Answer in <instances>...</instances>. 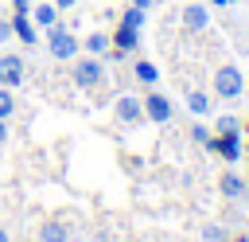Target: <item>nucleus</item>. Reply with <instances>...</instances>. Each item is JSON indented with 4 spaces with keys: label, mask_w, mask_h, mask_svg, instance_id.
I'll use <instances>...</instances> for the list:
<instances>
[{
    "label": "nucleus",
    "mask_w": 249,
    "mask_h": 242,
    "mask_svg": "<svg viewBox=\"0 0 249 242\" xmlns=\"http://www.w3.org/2000/svg\"><path fill=\"white\" fill-rule=\"evenodd\" d=\"M202 242H230V230L222 226V222H202V234H198Z\"/></svg>",
    "instance_id": "obj_17"
},
{
    "label": "nucleus",
    "mask_w": 249,
    "mask_h": 242,
    "mask_svg": "<svg viewBox=\"0 0 249 242\" xmlns=\"http://www.w3.org/2000/svg\"><path fill=\"white\" fill-rule=\"evenodd\" d=\"M31 4H35V0H12V8H16V12H31Z\"/></svg>",
    "instance_id": "obj_22"
},
{
    "label": "nucleus",
    "mask_w": 249,
    "mask_h": 242,
    "mask_svg": "<svg viewBox=\"0 0 249 242\" xmlns=\"http://www.w3.org/2000/svg\"><path fill=\"white\" fill-rule=\"evenodd\" d=\"M245 86H249V82H245Z\"/></svg>",
    "instance_id": "obj_28"
},
{
    "label": "nucleus",
    "mask_w": 249,
    "mask_h": 242,
    "mask_svg": "<svg viewBox=\"0 0 249 242\" xmlns=\"http://www.w3.org/2000/svg\"><path fill=\"white\" fill-rule=\"evenodd\" d=\"M82 47H86V51H89V55H97V59H101V55H109V51H113V39H109V35H105V31H89V35H86V43H82Z\"/></svg>",
    "instance_id": "obj_15"
},
{
    "label": "nucleus",
    "mask_w": 249,
    "mask_h": 242,
    "mask_svg": "<svg viewBox=\"0 0 249 242\" xmlns=\"http://www.w3.org/2000/svg\"><path fill=\"white\" fill-rule=\"evenodd\" d=\"M241 94H245V74H241L233 62H222V66L214 70V98L233 101V98H241Z\"/></svg>",
    "instance_id": "obj_2"
},
{
    "label": "nucleus",
    "mask_w": 249,
    "mask_h": 242,
    "mask_svg": "<svg viewBox=\"0 0 249 242\" xmlns=\"http://www.w3.org/2000/svg\"><path fill=\"white\" fill-rule=\"evenodd\" d=\"M140 101H144V121H152V125H167L171 113H175V105H171V98L163 90H148Z\"/></svg>",
    "instance_id": "obj_4"
},
{
    "label": "nucleus",
    "mask_w": 249,
    "mask_h": 242,
    "mask_svg": "<svg viewBox=\"0 0 249 242\" xmlns=\"http://www.w3.org/2000/svg\"><path fill=\"white\" fill-rule=\"evenodd\" d=\"M12 113H16V94L8 86H0V121H8Z\"/></svg>",
    "instance_id": "obj_18"
},
{
    "label": "nucleus",
    "mask_w": 249,
    "mask_h": 242,
    "mask_svg": "<svg viewBox=\"0 0 249 242\" xmlns=\"http://www.w3.org/2000/svg\"><path fill=\"white\" fill-rule=\"evenodd\" d=\"M191 141H198V144H206V141H210V129L202 125V117H198V121L191 125Z\"/></svg>",
    "instance_id": "obj_20"
},
{
    "label": "nucleus",
    "mask_w": 249,
    "mask_h": 242,
    "mask_svg": "<svg viewBox=\"0 0 249 242\" xmlns=\"http://www.w3.org/2000/svg\"><path fill=\"white\" fill-rule=\"evenodd\" d=\"M210 4H214V8H226V4H230V0H210Z\"/></svg>",
    "instance_id": "obj_26"
},
{
    "label": "nucleus",
    "mask_w": 249,
    "mask_h": 242,
    "mask_svg": "<svg viewBox=\"0 0 249 242\" xmlns=\"http://www.w3.org/2000/svg\"><path fill=\"white\" fill-rule=\"evenodd\" d=\"M12 31H16V39H19L23 47L39 43V31H35V23H31V16H27V12H16V16H12Z\"/></svg>",
    "instance_id": "obj_11"
},
{
    "label": "nucleus",
    "mask_w": 249,
    "mask_h": 242,
    "mask_svg": "<svg viewBox=\"0 0 249 242\" xmlns=\"http://www.w3.org/2000/svg\"><path fill=\"white\" fill-rule=\"evenodd\" d=\"M0 242H12V238H8V230H4V226H0Z\"/></svg>",
    "instance_id": "obj_27"
},
{
    "label": "nucleus",
    "mask_w": 249,
    "mask_h": 242,
    "mask_svg": "<svg viewBox=\"0 0 249 242\" xmlns=\"http://www.w3.org/2000/svg\"><path fill=\"white\" fill-rule=\"evenodd\" d=\"M0 144H8V121H0Z\"/></svg>",
    "instance_id": "obj_25"
},
{
    "label": "nucleus",
    "mask_w": 249,
    "mask_h": 242,
    "mask_svg": "<svg viewBox=\"0 0 249 242\" xmlns=\"http://www.w3.org/2000/svg\"><path fill=\"white\" fill-rule=\"evenodd\" d=\"M51 4H54V8H58V12H70V8H74V4H78V0H51Z\"/></svg>",
    "instance_id": "obj_23"
},
{
    "label": "nucleus",
    "mask_w": 249,
    "mask_h": 242,
    "mask_svg": "<svg viewBox=\"0 0 249 242\" xmlns=\"http://www.w3.org/2000/svg\"><path fill=\"white\" fill-rule=\"evenodd\" d=\"M27 16H31V23H35V27H54V23H58V8H54L51 0H35Z\"/></svg>",
    "instance_id": "obj_10"
},
{
    "label": "nucleus",
    "mask_w": 249,
    "mask_h": 242,
    "mask_svg": "<svg viewBox=\"0 0 249 242\" xmlns=\"http://www.w3.org/2000/svg\"><path fill=\"white\" fill-rule=\"evenodd\" d=\"M206 148H210L214 156H222V160H230V164H237V160L245 156V148H241V133H210V141H206Z\"/></svg>",
    "instance_id": "obj_7"
},
{
    "label": "nucleus",
    "mask_w": 249,
    "mask_h": 242,
    "mask_svg": "<svg viewBox=\"0 0 249 242\" xmlns=\"http://www.w3.org/2000/svg\"><path fill=\"white\" fill-rule=\"evenodd\" d=\"M23 82V59L19 55H0V86H8V90H16Z\"/></svg>",
    "instance_id": "obj_8"
},
{
    "label": "nucleus",
    "mask_w": 249,
    "mask_h": 242,
    "mask_svg": "<svg viewBox=\"0 0 249 242\" xmlns=\"http://www.w3.org/2000/svg\"><path fill=\"white\" fill-rule=\"evenodd\" d=\"M113 121L124 125V129L140 125V121H144V101H140L136 94H121V98L113 101Z\"/></svg>",
    "instance_id": "obj_6"
},
{
    "label": "nucleus",
    "mask_w": 249,
    "mask_h": 242,
    "mask_svg": "<svg viewBox=\"0 0 249 242\" xmlns=\"http://www.w3.org/2000/svg\"><path fill=\"white\" fill-rule=\"evenodd\" d=\"M152 4H156V0H132V8H144V12H148Z\"/></svg>",
    "instance_id": "obj_24"
},
{
    "label": "nucleus",
    "mask_w": 249,
    "mask_h": 242,
    "mask_svg": "<svg viewBox=\"0 0 249 242\" xmlns=\"http://www.w3.org/2000/svg\"><path fill=\"white\" fill-rule=\"evenodd\" d=\"M187 109H191L195 117H210L214 101H210V94H202V90H187Z\"/></svg>",
    "instance_id": "obj_14"
},
{
    "label": "nucleus",
    "mask_w": 249,
    "mask_h": 242,
    "mask_svg": "<svg viewBox=\"0 0 249 242\" xmlns=\"http://www.w3.org/2000/svg\"><path fill=\"white\" fill-rule=\"evenodd\" d=\"M218 191H222L226 199H241V195L249 191V183H245V176H237V172L230 168V172H226V176L218 180Z\"/></svg>",
    "instance_id": "obj_12"
},
{
    "label": "nucleus",
    "mask_w": 249,
    "mask_h": 242,
    "mask_svg": "<svg viewBox=\"0 0 249 242\" xmlns=\"http://www.w3.org/2000/svg\"><path fill=\"white\" fill-rule=\"evenodd\" d=\"M39 242H74V230L66 226V222H43L39 226Z\"/></svg>",
    "instance_id": "obj_13"
},
{
    "label": "nucleus",
    "mask_w": 249,
    "mask_h": 242,
    "mask_svg": "<svg viewBox=\"0 0 249 242\" xmlns=\"http://www.w3.org/2000/svg\"><path fill=\"white\" fill-rule=\"evenodd\" d=\"M78 35L66 27V23H54V27H47V51H51V59H58V62H66V59H78Z\"/></svg>",
    "instance_id": "obj_1"
},
{
    "label": "nucleus",
    "mask_w": 249,
    "mask_h": 242,
    "mask_svg": "<svg viewBox=\"0 0 249 242\" xmlns=\"http://www.w3.org/2000/svg\"><path fill=\"white\" fill-rule=\"evenodd\" d=\"M12 39V20H0V43Z\"/></svg>",
    "instance_id": "obj_21"
},
{
    "label": "nucleus",
    "mask_w": 249,
    "mask_h": 242,
    "mask_svg": "<svg viewBox=\"0 0 249 242\" xmlns=\"http://www.w3.org/2000/svg\"><path fill=\"white\" fill-rule=\"evenodd\" d=\"M206 23H210V8L198 4V0H187V8H183V27H187V31H202Z\"/></svg>",
    "instance_id": "obj_9"
},
{
    "label": "nucleus",
    "mask_w": 249,
    "mask_h": 242,
    "mask_svg": "<svg viewBox=\"0 0 249 242\" xmlns=\"http://www.w3.org/2000/svg\"><path fill=\"white\" fill-rule=\"evenodd\" d=\"M214 129H218V133H241V125H237V117H230V113H222V117L214 121Z\"/></svg>",
    "instance_id": "obj_19"
},
{
    "label": "nucleus",
    "mask_w": 249,
    "mask_h": 242,
    "mask_svg": "<svg viewBox=\"0 0 249 242\" xmlns=\"http://www.w3.org/2000/svg\"><path fill=\"white\" fill-rule=\"evenodd\" d=\"M109 39H113V51H109V55H113V59H124V55H132V51L140 47V27L128 23V20H121Z\"/></svg>",
    "instance_id": "obj_5"
},
{
    "label": "nucleus",
    "mask_w": 249,
    "mask_h": 242,
    "mask_svg": "<svg viewBox=\"0 0 249 242\" xmlns=\"http://www.w3.org/2000/svg\"><path fill=\"white\" fill-rule=\"evenodd\" d=\"M132 74H136V82H144V86H156V82H160V66L148 62V59H136V62H132Z\"/></svg>",
    "instance_id": "obj_16"
},
{
    "label": "nucleus",
    "mask_w": 249,
    "mask_h": 242,
    "mask_svg": "<svg viewBox=\"0 0 249 242\" xmlns=\"http://www.w3.org/2000/svg\"><path fill=\"white\" fill-rule=\"evenodd\" d=\"M105 82V62L97 55H86V59H74V86L78 90H93Z\"/></svg>",
    "instance_id": "obj_3"
}]
</instances>
